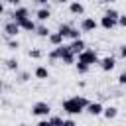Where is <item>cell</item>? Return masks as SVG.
<instances>
[{"label": "cell", "instance_id": "obj_1", "mask_svg": "<svg viewBox=\"0 0 126 126\" xmlns=\"http://www.w3.org/2000/svg\"><path fill=\"white\" fill-rule=\"evenodd\" d=\"M91 102L85 98V96H71V98H67V100H63V112H67V114H71V116H75V114H81L83 110H87V106H89Z\"/></svg>", "mask_w": 126, "mask_h": 126}, {"label": "cell", "instance_id": "obj_2", "mask_svg": "<svg viewBox=\"0 0 126 126\" xmlns=\"http://www.w3.org/2000/svg\"><path fill=\"white\" fill-rule=\"evenodd\" d=\"M77 61L79 63H85V65H94V63H100V59H98V55H96V51L94 49H87V51H83L79 57H77Z\"/></svg>", "mask_w": 126, "mask_h": 126}, {"label": "cell", "instance_id": "obj_3", "mask_svg": "<svg viewBox=\"0 0 126 126\" xmlns=\"http://www.w3.org/2000/svg\"><path fill=\"white\" fill-rule=\"evenodd\" d=\"M49 112H51V106H49L47 102H43V100H39V102H35V104L32 106V114H35V116L47 118V116H49Z\"/></svg>", "mask_w": 126, "mask_h": 126}, {"label": "cell", "instance_id": "obj_4", "mask_svg": "<svg viewBox=\"0 0 126 126\" xmlns=\"http://www.w3.org/2000/svg\"><path fill=\"white\" fill-rule=\"evenodd\" d=\"M10 16H12V20H14L16 24H22L24 20H28V18H30V12H28V8H26V6H18V8H14V12H12Z\"/></svg>", "mask_w": 126, "mask_h": 126}, {"label": "cell", "instance_id": "obj_5", "mask_svg": "<svg viewBox=\"0 0 126 126\" xmlns=\"http://www.w3.org/2000/svg\"><path fill=\"white\" fill-rule=\"evenodd\" d=\"M96 28H98V22H96L94 18L89 16V18H83V20H81V30H83V32H94Z\"/></svg>", "mask_w": 126, "mask_h": 126}, {"label": "cell", "instance_id": "obj_6", "mask_svg": "<svg viewBox=\"0 0 126 126\" xmlns=\"http://www.w3.org/2000/svg\"><path fill=\"white\" fill-rule=\"evenodd\" d=\"M20 30H22V28H20L14 20H10V22L4 24V32H6V35H10V37H16V35L20 33Z\"/></svg>", "mask_w": 126, "mask_h": 126}, {"label": "cell", "instance_id": "obj_7", "mask_svg": "<svg viewBox=\"0 0 126 126\" xmlns=\"http://www.w3.org/2000/svg\"><path fill=\"white\" fill-rule=\"evenodd\" d=\"M69 49L79 57L83 51H87V43H85L83 39H77V41H71V43H69Z\"/></svg>", "mask_w": 126, "mask_h": 126}, {"label": "cell", "instance_id": "obj_8", "mask_svg": "<svg viewBox=\"0 0 126 126\" xmlns=\"http://www.w3.org/2000/svg\"><path fill=\"white\" fill-rule=\"evenodd\" d=\"M61 63L63 65H71V63H77V55L69 49V45H65V51L61 55Z\"/></svg>", "mask_w": 126, "mask_h": 126}, {"label": "cell", "instance_id": "obj_9", "mask_svg": "<svg viewBox=\"0 0 126 126\" xmlns=\"http://www.w3.org/2000/svg\"><path fill=\"white\" fill-rule=\"evenodd\" d=\"M98 65H100V69H102V71H112V69L116 67V59H114L112 55H106V57H102V59H100V63H98Z\"/></svg>", "mask_w": 126, "mask_h": 126}, {"label": "cell", "instance_id": "obj_10", "mask_svg": "<svg viewBox=\"0 0 126 126\" xmlns=\"http://www.w3.org/2000/svg\"><path fill=\"white\" fill-rule=\"evenodd\" d=\"M87 112H89L91 116H100V114L104 112V106H102L100 102H91V104L87 106Z\"/></svg>", "mask_w": 126, "mask_h": 126}, {"label": "cell", "instance_id": "obj_11", "mask_svg": "<svg viewBox=\"0 0 126 126\" xmlns=\"http://www.w3.org/2000/svg\"><path fill=\"white\" fill-rule=\"evenodd\" d=\"M116 24H118V20H114V18H110V16H106V14L100 18V26H102L104 30H112Z\"/></svg>", "mask_w": 126, "mask_h": 126}, {"label": "cell", "instance_id": "obj_12", "mask_svg": "<svg viewBox=\"0 0 126 126\" xmlns=\"http://www.w3.org/2000/svg\"><path fill=\"white\" fill-rule=\"evenodd\" d=\"M47 39H49V43H51V45H55V47H61V45H63V39H65V37H63V35H61L59 32H51V35H49Z\"/></svg>", "mask_w": 126, "mask_h": 126}, {"label": "cell", "instance_id": "obj_13", "mask_svg": "<svg viewBox=\"0 0 126 126\" xmlns=\"http://www.w3.org/2000/svg\"><path fill=\"white\" fill-rule=\"evenodd\" d=\"M18 26H20L22 30H26V32H35V30H37V24H35L32 18L24 20V22H22V24H18Z\"/></svg>", "mask_w": 126, "mask_h": 126}, {"label": "cell", "instance_id": "obj_14", "mask_svg": "<svg viewBox=\"0 0 126 126\" xmlns=\"http://www.w3.org/2000/svg\"><path fill=\"white\" fill-rule=\"evenodd\" d=\"M49 16H51L49 8H39V10L35 12V18H37L39 22H47V20H49Z\"/></svg>", "mask_w": 126, "mask_h": 126}, {"label": "cell", "instance_id": "obj_15", "mask_svg": "<svg viewBox=\"0 0 126 126\" xmlns=\"http://www.w3.org/2000/svg\"><path fill=\"white\" fill-rule=\"evenodd\" d=\"M102 116H104V118H108V120H112V118H116V116H118V108H116V106H104Z\"/></svg>", "mask_w": 126, "mask_h": 126}, {"label": "cell", "instance_id": "obj_16", "mask_svg": "<svg viewBox=\"0 0 126 126\" xmlns=\"http://www.w3.org/2000/svg\"><path fill=\"white\" fill-rule=\"evenodd\" d=\"M69 12H71V14H83V12H85V6H83L81 2H71V4H69Z\"/></svg>", "mask_w": 126, "mask_h": 126}, {"label": "cell", "instance_id": "obj_17", "mask_svg": "<svg viewBox=\"0 0 126 126\" xmlns=\"http://www.w3.org/2000/svg\"><path fill=\"white\" fill-rule=\"evenodd\" d=\"M35 33H37L39 37H49V35H51V32H49V28H47V26H43V24H41V26H37V30H35Z\"/></svg>", "mask_w": 126, "mask_h": 126}, {"label": "cell", "instance_id": "obj_18", "mask_svg": "<svg viewBox=\"0 0 126 126\" xmlns=\"http://www.w3.org/2000/svg\"><path fill=\"white\" fill-rule=\"evenodd\" d=\"M63 51H65V45H61V47H55V49L49 53V59H51V61H53V59H61Z\"/></svg>", "mask_w": 126, "mask_h": 126}, {"label": "cell", "instance_id": "obj_19", "mask_svg": "<svg viewBox=\"0 0 126 126\" xmlns=\"http://www.w3.org/2000/svg\"><path fill=\"white\" fill-rule=\"evenodd\" d=\"M71 28H73V26H69V24H59V30H57V32H59L63 37H69V33H71Z\"/></svg>", "mask_w": 126, "mask_h": 126}, {"label": "cell", "instance_id": "obj_20", "mask_svg": "<svg viewBox=\"0 0 126 126\" xmlns=\"http://www.w3.org/2000/svg\"><path fill=\"white\" fill-rule=\"evenodd\" d=\"M35 77H37V79H47V77H49V71L39 65V67H35Z\"/></svg>", "mask_w": 126, "mask_h": 126}, {"label": "cell", "instance_id": "obj_21", "mask_svg": "<svg viewBox=\"0 0 126 126\" xmlns=\"http://www.w3.org/2000/svg\"><path fill=\"white\" fill-rule=\"evenodd\" d=\"M49 122H51L53 126H63V124H65V120H63L61 116H49Z\"/></svg>", "mask_w": 126, "mask_h": 126}, {"label": "cell", "instance_id": "obj_22", "mask_svg": "<svg viewBox=\"0 0 126 126\" xmlns=\"http://www.w3.org/2000/svg\"><path fill=\"white\" fill-rule=\"evenodd\" d=\"M69 37H71L73 41H77V39H83V37H81V32H79L77 28H71V33H69Z\"/></svg>", "mask_w": 126, "mask_h": 126}, {"label": "cell", "instance_id": "obj_23", "mask_svg": "<svg viewBox=\"0 0 126 126\" xmlns=\"http://www.w3.org/2000/svg\"><path fill=\"white\" fill-rule=\"evenodd\" d=\"M104 14H106V16H110V18H114V20H118V18H120V12H118V10H114V8H108Z\"/></svg>", "mask_w": 126, "mask_h": 126}, {"label": "cell", "instance_id": "obj_24", "mask_svg": "<svg viewBox=\"0 0 126 126\" xmlns=\"http://www.w3.org/2000/svg\"><path fill=\"white\" fill-rule=\"evenodd\" d=\"M75 67H77V71H79L81 75H85V73L89 71V65H85V63H79V61L75 63Z\"/></svg>", "mask_w": 126, "mask_h": 126}, {"label": "cell", "instance_id": "obj_25", "mask_svg": "<svg viewBox=\"0 0 126 126\" xmlns=\"http://www.w3.org/2000/svg\"><path fill=\"white\" fill-rule=\"evenodd\" d=\"M6 67H8V69H16V71H18V61H16V59H6Z\"/></svg>", "mask_w": 126, "mask_h": 126}, {"label": "cell", "instance_id": "obj_26", "mask_svg": "<svg viewBox=\"0 0 126 126\" xmlns=\"http://www.w3.org/2000/svg\"><path fill=\"white\" fill-rule=\"evenodd\" d=\"M30 57L37 59V57H41V51H39V49H30Z\"/></svg>", "mask_w": 126, "mask_h": 126}, {"label": "cell", "instance_id": "obj_27", "mask_svg": "<svg viewBox=\"0 0 126 126\" xmlns=\"http://www.w3.org/2000/svg\"><path fill=\"white\" fill-rule=\"evenodd\" d=\"M18 45H20L18 39H10V41H8V47H10V49H18Z\"/></svg>", "mask_w": 126, "mask_h": 126}, {"label": "cell", "instance_id": "obj_28", "mask_svg": "<svg viewBox=\"0 0 126 126\" xmlns=\"http://www.w3.org/2000/svg\"><path fill=\"white\" fill-rule=\"evenodd\" d=\"M118 26L126 28V14H120V18H118Z\"/></svg>", "mask_w": 126, "mask_h": 126}, {"label": "cell", "instance_id": "obj_29", "mask_svg": "<svg viewBox=\"0 0 126 126\" xmlns=\"http://www.w3.org/2000/svg\"><path fill=\"white\" fill-rule=\"evenodd\" d=\"M118 83H120V85H126V71H122V73L118 75Z\"/></svg>", "mask_w": 126, "mask_h": 126}, {"label": "cell", "instance_id": "obj_30", "mask_svg": "<svg viewBox=\"0 0 126 126\" xmlns=\"http://www.w3.org/2000/svg\"><path fill=\"white\" fill-rule=\"evenodd\" d=\"M37 126H53V124L49 122V118H41V120L37 122Z\"/></svg>", "mask_w": 126, "mask_h": 126}, {"label": "cell", "instance_id": "obj_31", "mask_svg": "<svg viewBox=\"0 0 126 126\" xmlns=\"http://www.w3.org/2000/svg\"><path fill=\"white\" fill-rule=\"evenodd\" d=\"M63 126H77V124H75V120H71V118H69V120H65V124H63Z\"/></svg>", "mask_w": 126, "mask_h": 126}, {"label": "cell", "instance_id": "obj_32", "mask_svg": "<svg viewBox=\"0 0 126 126\" xmlns=\"http://www.w3.org/2000/svg\"><path fill=\"white\" fill-rule=\"evenodd\" d=\"M28 77H30V75H28V73H22V75H20V81H22V83H24V81H28Z\"/></svg>", "mask_w": 126, "mask_h": 126}, {"label": "cell", "instance_id": "obj_33", "mask_svg": "<svg viewBox=\"0 0 126 126\" xmlns=\"http://www.w3.org/2000/svg\"><path fill=\"white\" fill-rule=\"evenodd\" d=\"M120 55L126 59V45H122V47H120Z\"/></svg>", "mask_w": 126, "mask_h": 126}]
</instances>
